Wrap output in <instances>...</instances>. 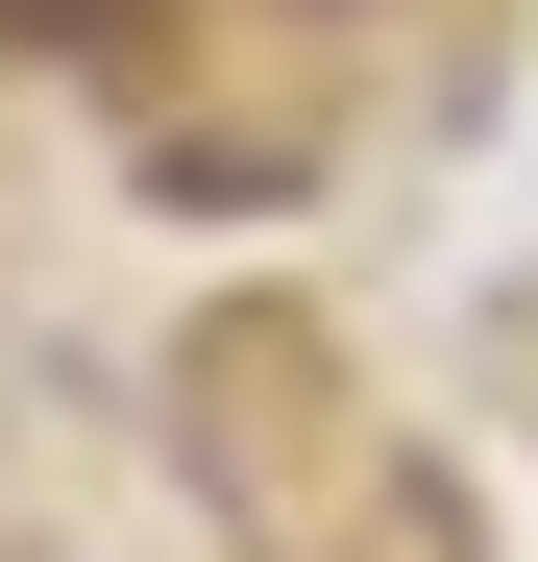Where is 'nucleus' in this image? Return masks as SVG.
<instances>
[{
  "label": "nucleus",
  "instance_id": "nucleus-1",
  "mask_svg": "<svg viewBox=\"0 0 538 562\" xmlns=\"http://www.w3.org/2000/svg\"><path fill=\"white\" fill-rule=\"evenodd\" d=\"M147 25H171V0H0V49H49V74H123Z\"/></svg>",
  "mask_w": 538,
  "mask_h": 562
}]
</instances>
